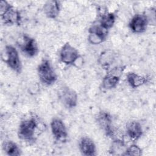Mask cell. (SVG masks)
Masks as SVG:
<instances>
[{
  "instance_id": "3",
  "label": "cell",
  "mask_w": 156,
  "mask_h": 156,
  "mask_svg": "<svg viewBox=\"0 0 156 156\" xmlns=\"http://www.w3.org/2000/svg\"><path fill=\"white\" fill-rule=\"evenodd\" d=\"M37 73L41 82L46 85L54 84L57 79V74L51 63L48 59H44L37 67Z\"/></svg>"
},
{
  "instance_id": "14",
  "label": "cell",
  "mask_w": 156,
  "mask_h": 156,
  "mask_svg": "<svg viewBox=\"0 0 156 156\" xmlns=\"http://www.w3.org/2000/svg\"><path fill=\"white\" fill-rule=\"evenodd\" d=\"M126 133L127 136L132 140H138L143 133L141 124L136 121H132L126 125Z\"/></svg>"
},
{
  "instance_id": "1",
  "label": "cell",
  "mask_w": 156,
  "mask_h": 156,
  "mask_svg": "<svg viewBox=\"0 0 156 156\" xmlns=\"http://www.w3.org/2000/svg\"><path fill=\"white\" fill-rule=\"evenodd\" d=\"M38 125V121L34 116L24 119L18 127V137L27 143L34 142L37 138Z\"/></svg>"
},
{
  "instance_id": "18",
  "label": "cell",
  "mask_w": 156,
  "mask_h": 156,
  "mask_svg": "<svg viewBox=\"0 0 156 156\" xmlns=\"http://www.w3.org/2000/svg\"><path fill=\"white\" fill-rule=\"evenodd\" d=\"M2 148L5 154L10 156H19L21 155V150L16 143L12 141H5Z\"/></svg>"
},
{
  "instance_id": "10",
  "label": "cell",
  "mask_w": 156,
  "mask_h": 156,
  "mask_svg": "<svg viewBox=\"0 0 156 156\" xmlns=\"http://www.w3.org/2000/svg\"><path fill=\"white\" fill-rule=\"evenodd\" d=\"M97 122L107 136L111 137L114 136L115 130L112 125V118L108 112H101L97 116Z\"/></svg>"
},
{
  "instance_id": "19",
  "label": "cell",
  "mask_w": 156,
  "mask_h": 156,
  "mask_svg": "<svg viewBox=\"0 0 156 156\" xmlns=\"http://www.w3.org/2000/svg\"><path fill=\"white\" fill-rule=\"evenodd\" d=\"M142 154L141 149L136 144H132L124 151L123 155H136L140 156Z\"/></svg>"
},
{
  "instance_id": "6",
  "label": "cell",
  "mask_w": 156,
  "mask_h": 156,
  "mask_svg": "<svg viewBox=\"0 0 156 156\" xmlns=\"http://www.w3.org/2000/svg\"><path fill=\"white\" fill-rule=\"evenodd\" d=\"M108 34V30L99 24L92 25L88 30V40L92 44H99L104 42Z\"/></svg>"
},
{
  "instance_id": "5",
  "label": "cell",
  "mask_w": 156,
  "mask_h": 156,
  "mask_svg": "<svg viewBox=\"0 0 156 156\" xmlns=\"http://www.w3.org/2000/svg\"><path fill=\"white\" fill-rule=\"evenodd\" d=\"M80 57L78 51L69 43H65L60 51V60L65 65H73Z\"/></svg>"
},
{
  "instance_id": "2",
  "label": "cell",
  "mask_w": 156,
  "mask_h": 156,
  "mask_svg": "<svg viewBox=\"0 0 156 156\" xmlns=\"http://www.w3.org/2000/svg\"><path fill=\"white\" fill-rule=\"evenodd\" d=\"M1 18L5 25H20L21 16L20 12L7 1L1 2Z\"/></svg>"
},
{
  "instance_id": "13",
  "label": "cell",
  "mask_w": 156,
  "mask_h": 156,
  "mask_svg": "<svg viewBox=\"0 0 156 156\" xmlns=\"http://www.w3.org/2000/svg\"><path fill=\"white\" fill-rule=\"evenodd\" d=\"M121 69H119L117 72L113 70L112 72L107 74L102 81V87L105 90H111L115 88L118 84L120 80V76L118 73L121 72Z\"/></svg>"
},
{
  "instance_id": "16",
  "label": "cell",
  "mask_w": 156,
  "mask_h": 156,
  "mask_svg": "<svg viewBox=\"0 0 156 156\" xmlns=\"http://www.w3.org/2000/svg\"><path fill=\"white\" fill-rule=\"evenodd\" d=\"M127 81L132 88H136L145 84L147 82V78L137 73L130 72L127 75Z\"/></svg>"
},
{
  "instance_id": "17",
  "label": "cell",
  "mask_w": 156,
  "mask_h": 156,
  "mask_svg": "<svg viewBox=\"0 0 156 156\" xmlns=\"http://www.w3.org/2000/svg\"><path fill=\"white\" fill-rule=\"evenodd\" d=\"M115 20L116 15L113 12H105L101 15L99 24L108 30L113 26Z\"/></svg>"
},
{
  "instance_id": "12",
  "label": "cell",
  "mask_w": 156,
  "mask_h": 156,
  "mask_svg": "<svg viewBox=\"0 0 156 156\" xmlns=\"http://www.w3.org/2000/svg\"><path fill=\"white\" fill-rule=\"evenodd\" d=\"M79 148L81 154L86 156L96 155V147L94 141L87 136L80 138L79 141Z\"/></svg>"
},
{
  "instance_id": "8",
  "label": "cell",
  "mask_w": 156,
  "mask_h": 156,
  "mask_svg": "<svg viewBox=\"0 0 156 156\" xmlns=\"http://www.w3.org/2000/svg\"><path fill=\"white\" fill-rule=\"evenodd\" d=\"M18 46L22 52L29 57H35L38 52V47L35 40L27 35L23 36Z\"/></svg>"
},
{
  "instance_id": "9",
  "label": "cell",
  "mask_w": 156,
  "mask_h": 156,
  "mask_svg": "<svg viewBox=\"0 0 156 156\" xmlns=\"http://www.w3.org/2000/svg\"><path fill=\"white\" fill-rule=\"evenodd\" d=\"M149 24L146 15L141 14L135 15L129 23L130 29L135 34H141L146 31Z\"/></svg>"
},
{
  "instance_id": "11",
  "label": "cell",
  "mask_w": 156,
  "mask_h": 156,
  "mask_svg": "<svg viewBox=\"0 0 156 156\" xmlns=\"http://www.w3.org/2000/svg\"><path fill=\"white\" fill-rule=\"evenodd\" d=\"M59 96L64 106L68 108H73L77 104V94L71 88H63L60 91Z\"/></svg>"
},
{
  "instance_id": "4",
  "label": "cell",
  "mask_w": 156,
  "mask_h": 156,
  "mask_svg": "<svg viewBox=\"0 0 156 156\" xmlns=\"http://www.w3.org/2000/svg\"><path fill=\"white\" fill-rule=\"evenodd\" d=\"M6 58L4 60L8 66L16 73H20L22 69L20 57L16 49L12 45H7L5 48Z\"/></svg>"
},
{
  "instance_id": "7",
  "label": "cell",
  "mask_w": 156,
  "mask_h": 156,
  "mask_svg": "<svg viewBox=\"0 0 156 156\" xmlns=\"http://www.w3.org/2000/svg\"><path fill=\"white\" fill-rule=\"evenodd\" d=\"M51 129L55 140L65 142L68 138L66 127L63 121L59 118H53L51 122Z\"/></svg>"
},
{
  "instance_id": "15",
  "label": "cell",
  "mask_w": 156,
  "mask_h": 156,
  "mask_svg": "<svg viewBox=\"0 0 156 156\" xmlns=\"http://www.w3.org/2000/svg\"><path fill=\"white\" fill-rule=\"evenodd\" d=\"M60 2L57 1H47L43 6V12L45 15L51 19L56 18L60 12Z\"/></svg>"
}]
</instances>
